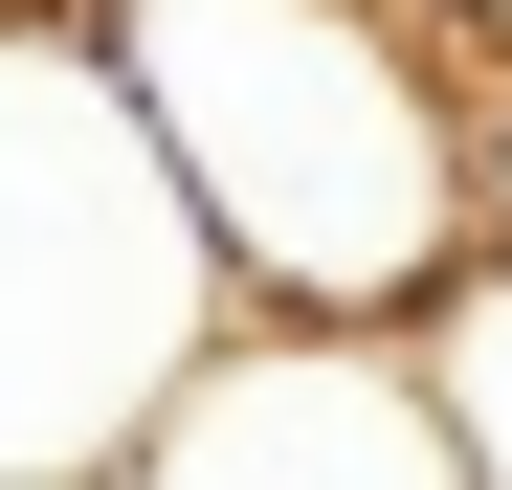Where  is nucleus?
<instances>
[{
	"label": "nucleus",
	"instance_id": "nucleus-1",
	"mask_svg": "<svg viewBox=\"0 0 512 490\" xmlns=\"http://www.w3.org/2000/svg\"><path fill=\"white\" fill-rule=\"evenodd\" d=\"M90 45L268 335H423V290L490 245L512 23L468 0H90Z\"/></svg>",
	"mask_w": 512,
	"mask_h": 490
},
{
	"label": "nucleus",
	"instance_id": "nucleus-2",
	"mask_svg": "<svg viewBox=\"0 0 512 490\" xmlns=\"http://www.w3.org/2000/svg\"><path fill=\"white\" fill-rule=\"evenodd\" d=\"M245 335L90 0H0V490H112L134 424Z\"/></svg>",
	"mask_w": 512,
	"mask_h": 490
},
{
	"label": "nucleus",
	"instance_id": "nucleus-3",
	"mask_svg": "<svg viewBox=\"0 0 512 490\" xmlns=\"http://www.w3.org/2000/svg\"><path fill=\"white\" fill-rule=\"evenodd\" d=\"M112 490H468V446H446V401H423L401 335H268V312H245L134 424Z\"/></svg>",
	"mask_w": 512,
	"mask_h": 490
},
{
	"label": "nucleus",
	"instance_id": "nucleus-4",
	"mask_svg": "<svg viewBox=\"0 0 512 490\" xmlns=\"http://www.w3.org/2000/svg\"><path fill=\"white\" fill-rule=\"evenodd\" d=\"M423 401H446V446H468V490H512V245H468L446 290H423Z\"/></svg>",
	"mask_w": 512,
	"mask_h": 490
},
{
	"label": "nucleus",
	"instance_id": "nucleus-5",
	"mask_svg": "<svg viewBox=\"0 0 512 490\" xmlns=\"http://www.w3.org/2000/svg\"><path fill=\"white\" fill-rule=\"evenodd\" d=\"M490 245H512V67H490Z\"/></svg>",
	"mask_w": 512,
	"mask_h": 490
}]
</instances>
